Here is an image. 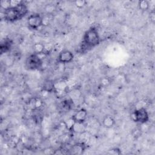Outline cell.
Segmentation results:
<instances>
[{
  "label": "cell",
  "instance_id": "1",
  "mask_svg": "<svg viewBox=\"0 0 155 155\" xmlns=\"http://www.w3.org/2000/svg\"><path fill=\"white\" fill-rule=\"evenodd\" d=\"M28 10L26 5L22 1L16 7H11L2 12L4 19L10 22L22 19L27 13Z\"/></svg>",
  "mask_w": 155,
  "mask_h": 155
},
{
  "label": "cell",
  "instance_id": "2",
  "mask_svg": "<svg viewBox=\"0 0 155 155\" xmlns=\"http://www.w3.org/2000/svg\"><path fill=\"white\" fill-rule=\"evenodd\" d=\"M100 41L99 34L95 27H90L84 34L83 43L88 48H93L98 45Z\"/></svg>",
  "mask_w": 155,
  "mask_h": 155
},
{
  "label": "cell",
  "instance_id": "3",
  "mask_svg": "<svg viewBox=\"0 0 155 155\" xmlns=\"http://www.w3.org/2000/svg\"><path fill=\"white\" fill-rule=\"evenodd\" d=\"M130 119L135 122L145 124L149 120V115L145 108H140L131 113Z\"/></svg>",
  "mask_w": 155,
  "mask_h": 155
},
{
  "label": "cell",
  "instance_id": "4",
  "mask_svg": "<svg viewBox=\"0 0 155 155\" xmlns=\"http://www.w3.org/2000/svg\"><path fill=\"white\" fill-rule=\"evenodd\" d=\"M25 64L27 67L29 69L36 70L41 67L42 61L38 54L33 53L27 57L25 61Z\"/></svg>",
  "mask_w": 155,
  "mask_h": 155
},
{
  "label": "cell",
  "instance_id": "5",
  "mask_svg": "<svg viewBox=\"0 0 155 155\" xmlns=\"http://www.w3.org/2000/svg\"><path fill=\"white\" fill-rule=\"evenodd\" d=\"M27 25L28 27L32 30H37L43 25L42 16L38 13L30 15L27 18Z\"/></svg>",
  "mask_w": 155,
  "mask_h": 155
},
{
  "label": "cell",
  "instance_id": "6",
  "mask_svg": "<svg viewBox=\"0 0 155 155\" xmlns=\"http://www.w3.org/2000/svg\"><path fill=\"white\" fill-rule=\"evenodd\" d=\"M74 59V55L71 51L68 50H63L59 52L57 61L58 63L65 64L71 62Z\"/></svg>",
  "mask_w": 155,
  "mask_h": 155
},
{
  "label": "cell",
  "instance_id": "7",
  "mask_svg": "<svg viewBox=\"0 0 155 155\" xmlns=\"http://www.w3.org/2000/svg\"><path fill=\"white\" fill-rule=\"evenodd\" d=\"M87 115L88 113L87 110L85 108H81L77 110L71 117L73 119L75 123L84 124L87 118Z\"/></svg>",
  "mask_w": 155,
  "mask_h": 155
},
{
  "label": "cell",
  "instance_id": "8",
  "mask_svg": "<svg viewBox=\"0 0 155 155\" xmlns=\"http://www.w3.org/2000/svg\"><path fill=\"white\" fill-rule=\"evenodd\" d=\"M86 149L85 145L82 142L76 143L73 145L69 150V153L71 154L79 155L84 153Z\"/></svg>",
  "mask_w": 155,
  "mask_h": 155
},
{
  "label": "cell",
  "instance_id": "9",
  "mask_svg": "<svg viewBox=\"0 0 155 155\" xmlns=\"http://www.w3.org/2000/svg\"><path fill=\"white\" fill-rule=\"evenodd\" d=\"M102 124L103 127L105 128L110 129L113 128L115 125L116 121L112 116L107 114L104 116V117L102 118Z\"/></svg>",
  "mask_w": 155,
  "mask_h": 155
},
{
  "label": "cell",
  "instance_id": "10",
  "mask_svg": "<svg viewBox=\"0 0 155 155\" xmlns=\"http://www.w3.org/2000/svg\"><path fill=\"white\" fill-rule=\"evenodd\" d=\"M55 89V83L51 80L47 79L43 82L42 90L48 93H51Z\"/></svg>",
  "mask_w": 155,
  "mask_h": 155
},
{
  "label": "cell",
  "instance_id": "11",
  "mask_svg": "<svg viewBox=\"0 0 155 155\" xmlns=\"http://www.w3.org/2000/svg\"><path fill=\"white\" fill-rule=\"evenodd\" d=\"M12 45V42L11 40H9L8 39H4L1 41V53L2 54L4 52H7L10 50L11 47Z\"/></svg>",
  "mask_w": 155,
  "mask_h": 155
},
{
  "label": "cell",
  "instance_id": "12",
  "mask_svg": "<svg viewBox=\"0 0 155 155\" xmlns=\"http://www.w3.org/2000/svg\"><path fill=\"white\" fill-rule=\"evenodd\" d=\"M32 49L33 51V53L36 54H44V50H45V44L40 42L35 43L33 45Z\"/></svg>",
  "mask_w": 155,
  "mask_h": 155
},
{
  "label": "cell",
  "instance_id": "13",
  "mask_svg": "<svg viewBox=\"0 0 155 155\" xmlns=\"http://www.w3.org/2000/svg\"><path fill=\"white\" fill-rule=\"evenodd\" d=\"M30 105L33 110H39L42 107L43 102L39 98H33L30 101Z\"/></svg>",
  "mask_w": 155,
  "mask_h": 155
},
{
  "label": "cell",
  "instance_id": "14",
  "mask_svg": "<svg viewBox=\"0 0 155 155\" xmlns=\"http://www.w3.org/2000/svg\"><path fill=\"white\" fill-rule=\"evenodd\" d=\"M74 124H75L74 121L71 117L69 119H67L66 120H64V127H65V128L69 131H71V132H73V129Z\"/></svg>",
  "mask_w": 155,
  "mask_h": 155
},
{
  "label": "cell",
  "instance_id": "15",
  "mask_svg": "<svg viewBox=\"0 0 155 155\" xmlns=\"http://www.w3.org/2000/svg\"><path fill=\"white\" fill-rule=\"evenodd\" d=\"M138 7L142 11H147L150 8V3L146 0H140L138 2Z\"/></svg>",
  "mask_w": 155,
  "mask_h": 155
},
{
  "label": "cell",
  "instance_id": "16",
  "mask_svg": "<svg viewBox=\"0 0 155 155\" xmlns=\"http://www.w3.org/2000/svg\"><path fill=\"white\" fill-rule=\"evenodd\" d=\"M44 8H45V12L47 13V15H51L56 11V7L54 4H53L52 3H49V4H47L45 5Z\"/></svg>",
  "mask_w": 155,
  "mask_h": 155
},
{
  "label": "cell",
  "instance_id": "17",
  "mask_svg": "<svg viewBox=\"0 0 155 155\" xmlns=\"http://www.w3.org/2000/svg\"><path fill=\"white\" fill-rule=\"evenodd\" d=\"M85 131V127L84 125V124H79V123H75L73 132L78 133H82Z\"/></svg>",
  "mask_w": 155,
  "mask_h": 155
},
{
  "label": "cell",
  "instance_id": "18",
  "mask_svg": "<svg viewBox=\"0 0 155 155\" xmlns=\"http://www.w3.org/2000/svg\"><path fill=\"white\" fill-rule=\"evenodd\" d=\"M0 5L2 9L6 10L10 7H11L10 0H2L0 2Z\"/></svg>",
  "mask_w": 155,
  "mask_h": 155
},
{
  "label": "cell",
  "instance_id": "19",
  "mask_svg": "<svg viewBox=\"0 0 155 155\" xmlns=\"http://www.w3.org/2000/svg\"><path fill=\"white\" fill-rule=\"evenodd\" d=\"M87 1L85 0H76L74 1L75 6L78 8H82L87 5Z\"/></svg>",
  "mask_w": 155,
  "mask_h": 155
},
{
  "label": "cell",
  "instance_id": "20",
  "mask_svg": "<svg viewBox=\"0 0 155 155\" xmlns=\"http://www.w3.org/2000/svg\"><path fill=\"white\" fill-rule=\"evenodd\" d=\"M150 19L152 23H154V22H155V12L154 10H152L150 12Z\"/></svg>",
  "mask_w": 155,
  "mask_h": 155
},
{
  "label": "cell",
  "instance_id": "21",
  "mask_svg": "<svg viewBox=\"0 0 155 155\" xmlns=\"http://www.w3.org/2000/svg\"><path fill=\"white\" fill-rule=\"evenodd\" d=\"M110 151H111V154H120L121 153V151L119 148H112L111 150H110Z\"/></svg>",
  "mask_w": 155,
  "mask_h": 155
}]
</instances>
